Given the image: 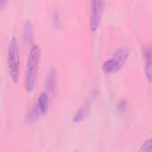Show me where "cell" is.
Instances as JSON below:
<instances>
[{"label":"cell","mask_w":152,"mask_h":152,"mask_svg":"<svg viewBox=\"0 0 152 152\" xmlns=\"http://www.w3.org/2000/svg\"><path fill=\"white\" fill-rule=\"evenodd\" d=\"M40 59L41 48L39 45H34L29 50L25 73V89L28 93L32 92L35 88Z\"/></svg>","instance_id":"6da1fadb"},{"label":"cell","mask_w":152,"mask_h":152,"mask_svg":"<svg viewBox=\"0 0 152 152\" xmlns=\"http://www.w3.org/2000/svg\"><path fill=\"white\" fill-rule=\"evenodd\" d=\"M7 67L10 77L13 83H17L20 77V47L16 37H12L9 41L7 53Z\"/></svg>","instance_id":"7a4b0ae2"},{"label":"cell","mask_w":152,"mask_h":152,"mask_svg":"<svg viewBox=\"0 0 152 152\" xmlns=\"http://www.w3.org/2000/svg\"><path fill=\"white\" fill-rule=\"evenodd\" d=\"M129 54L130 50L128 48H119L112 54L111 57L104 61L102 70L106 74H115L118 72L126 63Z\"/></svg>","instance_id":"3957f363"},{"label":"cell","mask_w":152,"mask_h":152,"mask_svg":"<svg viewBox=\"0 0 152 152\" xmlns=\"http://www.w3.org/2000/svg\"><path fill=\"white\" fill-rule=\"evenodd\" d=\"M105 7V0H91L90 4V28L95 32L102 22Z\"/></svg>","instance_id":"277c9868"},{"label":"cell","mask_w":152,"mask_h":152,"mask_svg":"<svg viewBox=\"0 0 152 152\" xmlns=\"http://www.w3.org/2000/svg\"><path fill=\"white\" fill-rule=\"evenodd\" d=\"M49 103H50V100H49V95L46 93H42L40 94V95L38 96L33 109H32V112L31 115L34 118L44 116L45 114H46V112L48 111L49 109Z\"/></svg>","instance_id":"5b68a950"},{"label":"cell","mask_w":152,"mask_h":152,"mask_svg":"<svg viewBox=\"0 0 152 152\" xmlns=\"http://www.w3.org/2000/svg\"><path fill=\"white\" fill-rule=\"evenodd\" d=\"M142 53L145 76L149 82H152V47L151 45H145Z\"/></svg>","instance_id":"8992f818"},{"label":"cell","mask_w":152,"mask_h":152,"mask_svg":"<svg viewBox=\"0 0 152 152\" xmlns=\"http://www.w3.org/2000/svg\"><path fill=\"white\" fill-rule=\"evenodd\" d=\"M90 102H87L86 103H85L77 112V114L74 117V122H80L82 121L89 113L90 111Z\"/></svg>","instance_id":"52a82bcc"},{"label":"cell","mask_w":152,"mask_h":152,"mask_svg":"<svg viewBox=\"0 0 152 152\" xmlns=\"http://www.w3.org/2000/svg\"><path fill=\"white\" fill-rule=\"evenodd\" d=\"M139 152H151L152 151V137L151 139L147 140L138 150Z\"/></svg>","instance_id":"ba28073f"},{"label":"cell","mask_w":152,"mask_h":152,"mask_svg":"<svg viewBox=\"0 0 152 152\" xmlns=\"http://www.w3.org/2000/svg\"><path fill=\"white\" fill-rule=\"evenodd\" d=\"M117 110H118L119 112H121V113H122L123 111H125V110H126V102H125V101L120 102L118 104Z\"/></svg>","instance_id":"9c48e42d"},{"label":"cell","mask_w":152,"mask_h":152,"mask_svg":"<svg viewBox=\"0 0 152 152\" xmlns=\"http://www.w3.org/2000/svg\"><path fill=\"white\" fill-rule=\"evenodd\" d=\"M7 1H8V0H1V6H2V8L6 4Z\"/></svg>","instance_id":"30bf717a"}]
</instances>
